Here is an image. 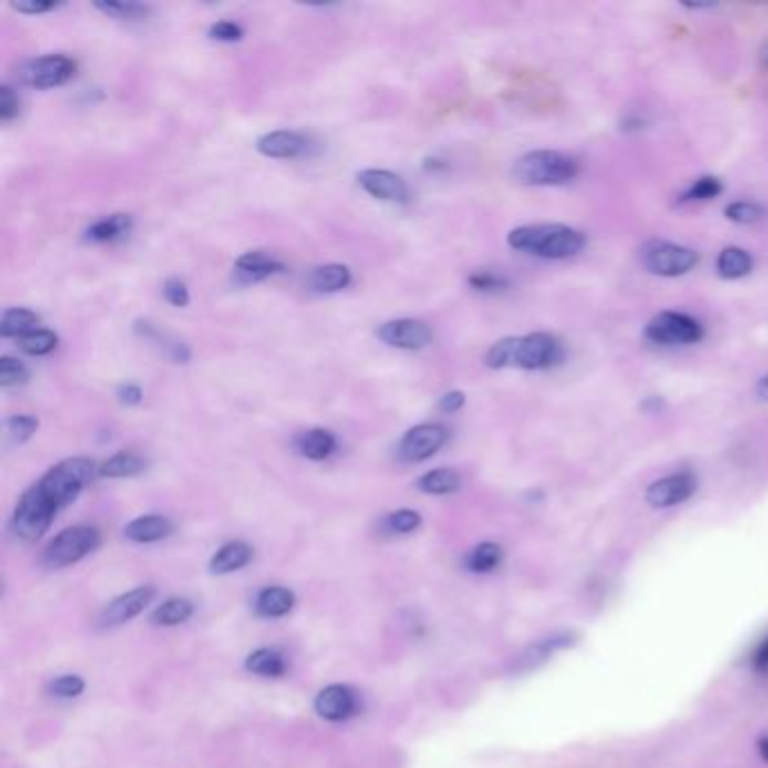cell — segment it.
<instances>
[{
  "label": "cell",
  "mask_w": 768,
  "mask_h": 768,
  "mask_svg": "<svg viewBox=\"0 0 768 768\" xmlns=\"http://www.w3.org/2000/svg\"><path fill=\"white\" fill-rule=\"evenodd\" d=\"M566 361V348L556 336L545 331H534L525 336H507L496 340L484 354V363L492 369H527V372H544V369L559 368Z\"/></svg>",
  "instance_id": "cell-1"
},
{
  "label": "cell",
  "mask_w": 768,
  "mask_h": 768,
  "mask_svg": "<svg viewBox=\"0 0 768 768\" xmlns=\"http://www.w3.org/2000/svg\"><path fill=\"white\" fill-rule=\"evenodd\" d=\"M507 244L518 253L539 259H570L586 248V234L582 230L564 223H532L518 225L507 234Z\"/></svg>",
  "instance_id": "cell-2"
},
{
  "label": "cell",
  "mask_w": 768,
  "mask_h": 768,
  "mask_svg": "<svg viewBox=\"0 0 768 768\" xmlns=\"http://www.w3.org/2000/svg\"><path fill=\"white\" fill-rule=\"evenodd\" d=\"M579 161L555 149H536L518 158L512 167V179L527 187H555L577 179Z\"/></svg>",
  "instance_id": "cell-3"
},
{
  "label": "cell",
  "mask_w": 768,
  "mask_h": 768,
  "mask_svg": "<svg viewBox=\"0 0 768 768\" xmlns=\"http://www.w3.org/2000/svg\"><path fill=\"white\" fill-rule=\"evenodd\" d=\"M95 473H98V469H95L93 460L66 458L43 473V478L36 483V489L57 512H61L84 492V487L93 480Z\"/></svg>",
  "instance_id": "cell-4"
},
{
  "label": "cell",
  "mask_w": 768,
  "mask_h": 768,
  "mask_svg": "<svg viewBox=\"0 0 768 768\" xmlns=\"http://www.w3.org/2000/svg\"><path fill=\"white\" fill-rule=\"evenodd\" d=\"M703 325L683 311H660L645 325V338L660 348H685L701 343Z\"/></svg>",
  "instance_id": "cell-5"
},
{
  "label": "cell",
  "mask_w": 768,
  "mask_h": 768,
  "mask_svg": "<svg viewBox=\"0 0 768 768\" xmlns=\"http://www.w3.org/2000/svg\"><path fill=\"white\" fill-rule=\"evenodd\" d=\"M57 514L59 512L43 498V493L38 492L35 484V487H30L23 493L21 501L14 507L9 530L14 532V536H18V539L23 541H38L50 530Z\"/></svg>",
  "instance_id": "cell-6"
},
{
  "label": "cell",
  "mask_w": 768,
  "mask_h": 768,
  "mask_svg": "<svg viewBox=\"0 0 768 768\" xmlns=\"http://www.w3.org/2000/svg\"><path fill=\"white\" fill-rule=\"evenodd\" d=\"M99 532L90 525H73L68 530L59 532L55 539L47 544L46 552H43V564L47 568H64V566L77 564L84 556H88L90 552L99 548Z\"/></svg>",
  "instance_id": "cell-7"
},
{
  "label": "cell",
  "mask_w": 768,
  "mask_h": 768,
  "mask_svg": "<svg viewBox=\"0 0 768 768\" xmlns=\"http://www.w3.org/2000/svg\"><path fill=\"white\" fill-rule=\"evenodd\" d=\"M642 266L659 277H680L688 275L690 271L699 264L701 255L694 248L680 246L674 242H662L654 239L642 248Z\"/></svg>",
  "instance_id": "cell-8"
},
{
  "label": "cell",
  "mask_w": 768,
  "mask_h": 768,
  "mask_svg": "<svg viewBox=\"0 0 768 768\" xmlns=\"http://www.w3.org/2000/svg\"><path fill=\"white\" fill-rule=\"evenodd\" d=\"M75 70L77 64L70 57L43 55L36 57V59L26 61V64L18 68V79H21V84L30 86V88L47 90L57 88V86H64L66 81L73 79Z\"/></svg>",
  "instance_id": "cell-9"
},
{
  "label": "cell",
  "mask_w": 768,
  "mask_h": 768,
  "mask_svg": "<svg viewBox=\"0 0 768 768\" xmlns=\"http://www.w3.org/2000/svg\"><path fill=\"white\" fill-rule=\"evenodd\" d=\"M449 431L441 424H417L410 431H406L400 441V458L403 462H424L433 458L435 453L446 444Z\"/></svg>",
  "instance_id": "cell-10"
},
{
  "label": "cell",
  "mask_w": 768,
  "mask_h": 768,
  "mask_svg": "<svg viewBox=\"0 0 768 768\" xmlns=\"http://www.w3.org/2000/svg\"><path fill=\"white\" fill-rule=\"evenodd\" d=\"M377 336L379 340H383V343L390 345V348L408 349V352L424 349L426 345H431V340H433L429 325L415 318L388 320V323L379 325Z\"/></svg>",
  "instance_id": "cell-11"
},
{
  "label": "cell",
  "mask_w": 768,
  "mask_h": 768,
  "mask_svg": "<svg viewBox=\"0 0 768 768\" xmlns=\"http://www.w3.org/2000/svg\"><path fill=\"white\" fill-rule=\"evenodd\" d=\"M314 708L318 717H323L325 721L340 723L361 712V701H358V694L349 685H327V688L316 694Z\"/></svg>",
  "instance_id": "cell-12"
},
{
  "label": "cell",
  "mask_w": 768,
  "mask_h": 768,
  "mask_svg": "<svg viewBox=\"0 0 768 768\" xmlns=\"http://www.w3.org/2000/svg\"><path fill=\"white\" fill-rule=\"evenodd\" d=\"M696 492V476L690 472L671 473L656 483H651L645 492V501L656 510H665V507H674L692 498Z\"/></svg>",
  "instance_id": "cell-13"
},
{
  "label": "cell",
  "mask_w": 768,
  "mask_h": 768,
  "mask_svg": "<svg viewBox=\"0 0 768 768\" xmlns=\"http://www.w3.org/2000/svg\"><path fill=\"white\" fill-rule=\"evenodd\" d=\"M153 597H156V588H153V586H138V588L115 597L113 602L104 608L102 616H99V624H102V627H119V624L133 620V618L145 611Z\"/></svg>",
  "instance_id": "cell-14"
},
{
  "label": "cell",
  "mask_w": 768,
  "mask_h": 768,
  "mask_svg": "<svg viewBox=\"0 0 768 768\" xmlns=\"http://www.w3.org/2000/svg\"><path fill=\"white\" fill-rule=\"evenodd\" d=\"M255 149L266 158H275V161H293V158H300L309 151L311 140L300 131L280 129V131H271V133L259 136L255 142Z\"/></svg>",
  "instance_id": "cell-15"
},
{
  "label": "cell",
  "mask_w": 768,
  "mask_h": 768,
  "mask_svg": "<svg viewBox=\"0 0 768 768\" xmlns=\"http://www.w3.org/2000/svg\"><path fill=\"white\" fill-rule=\"evenodd\" d=\"M358 185L368 192L372 199L383 203H403L408 201V185L400 174L388 170H363L357 174Z\"/></svg>",
  "instance_id": "cell-16"
},
{
  "label": "cell",
  "mask_w": 768,
  "mask_h": 768,
  "mask_svg": "<svg viewBox=\"0 0 768 768\" xmlns=\"http://www.w3.org/2000/svg\"><path fill=\"white\" fill-rule=\"evenodd\" d=\"M285 271V262L268 251H248L234 259V277L239 285H257Z\"/></svg>",
  "instance_id": "cell-17"
},
{
  "label": "cell",
  "mask_w": 768,
  "mask_h": 768,
  "mask_svg": "<svg viewBox=\"0 0 768 768\" xmlns=\"http://www.w3.org/2000/svg\"><path fill=\"white\" fill-rule=\"evenodd\" d=\"M174 532V523L161 514H147L138 516L124 525V536L133 544H156V541L167 539Z\"/></svg>",
  "instance_id": "cell-18"
},
{
  "label": "cell",
  "mask_w": 768,
  "mask_h": 768,
  "mask_svg": "<svg viewBox=\"0 0 768 768\" xmlns=\"http://www.w3.org/2000/svg\"><path fill=\"white\" fill-rule=\"evenodd\" d=\"M293 446H296V451L302 458L314 460V462H323V460H327L336 453L338 440H336V435L327 429H309L296 435Z\"/></svg>",
  "instance_id": "cell-19"
},
{
  "label": "cell",
  "mask_w": 768,
  "mask_h": 768,
  "mask_svg": "<svg viewBox=\"0 0 768 768\" xmlns=\"http://www.w3.org/2000/svg\"><path fill=\"white\" fill-rule=\"evenodd\" d=\"M253 548L244 541H230V544L221 545L210 559V573L213 575H230L242 570L244 566L251 564Z\"/></svg>",
  "instance_id": "cell-20"
},
{
  "label": "cell",
  "mask_w": 768,
  "mask_h": 768,
  "mask_svg": "<svg viewBox=\"0 0 768 768\" xmlns=\"http://www.w3.org/2000/svg\"><path fill=\"white\" fill-rule=\"evenodd\" d=\"M133 228L131 214H109V217H102L86 228V239L95 244H110L118 242V239L127 237Z\"/></svg>",
  "instance_id": "cell-21"
},
{
  "label": "cell",
  "mask_w": 768,
  "mask_h": 768,
  "mask_svg": "<svg viewBox=\"0 0 768 768\" xmlns=\"http://www.w3.org/2000/svg\"><path fill=\"white\" fill-rule=\"evenodd\" d=\"M296 607V595L285 586H268L259 590L255 608L262 618H285Z\"/></svg>",
  "instance_id": "cell-22"
},
{
  "label": "cell",
  "mask_w": 768,
  "mask_h": 768,
  "mask_svg": "<svg viewBox=\"0 0 768 768\" xmlns=\"http://www.w3.org/2000/svg\"><path fill=\"white\" fill-rule=\"evenodd\" d=\"M352 285V271L345 264H323L309 275V286L318 293H338Z\"/></svg>",
  "instance_id": "cell-23"
},
{
  "label": "cell",
  "mask_w": 768,
  "mask_h": 768,
  "mask_svg": "<svg viewBox=\"0 0 768 768\" xmlns=\"http://www.w3.org/2000/svg\"><path fill=\"white\" fill-rule=\"evenodd\" d=\"M714 266H717V275L721 280H743V277L751 275L755 264H752L751 253L743 251V248L726 246L717 255Z\"/></svg>",
  "instance_id": "cell-24"
},
{
  "label": "cell",
  "mask_w": 768,
  "mask_h": 768,
  "mask_svg": "<svg viewBox=\"0 0 768 768\" xmlns=\"http://www.w3.org/2000/svg\"><path fill=\"white\" fill-rule=\"evenodd\" d=\"M147 460L140 458L138 453H131V451H119V453L110 455L109 460H104L98 469V476L102 478H133L145 473Z\"/></svg>",
  "instance_id": "cell-25"
},
{
  "label": "cell",
  "mask_w": 768,
  "mask_h": 768,
  "mask_svg": "<svg viewBox=\"0 0 768 768\" xmlns=\"http://www.w3.org/2000/svg\"><path fill=\"white\" fill-rule=\"evenodd\" d=\"M38 314L32 309H26V306H12V309L3 311V318H0V336L3 338H23L30 331L38 329Z\"/></svg>",
  "instance_id": "cell-26"
},
{
  "label": "cell",
  "mask_w": 768,
  "mask_h": 768,
  "mask_svg": "<svg viewBox=\"0 0 768 768\" xmlns=\"http://www.w3.org/2000/svg\"><path fill=\"white\" fill-rule=\"evenodd\" d=\"M462 487V478L455 469H433V472H426L424 476L417 480V489L424 493H431V496H449V493H455Z\"/></svg>",
  "instance_id": "cell-27"
},
{
  "label": "cell",
  "mask_w": 768,
  "mask_h": 768,
  "mask_svg": "<svg viewBox=\"0 0 768 768\" xmlns=\"http://www.w3.org/2000/svg\"><path fill=\"white\" fill-rule=\"evenodd\" d=\"M246 669L264 679H280L286 674V659L277 649L262 647L246 659Z\"/></svg>",
  "instance_id": "cell-28"
},
{
  "label": "cell",
  "mask_w": 768,
  "mask_h": 768,
  "mask_svg": "<svg viewBox=\"0 0 768 768\" xmlns=\"http://www.w3.org/2000/svg\"><path fill=\"white\" fill-rule=\"evenodd\" d=\"M192 613H194V604L190 599L171 597L151 613V624H156V627H179V624L190 620Z\"/></svg>",
  "instance_id": "cell-29"
},
{
  "label": "cell",
  "mask_w": 768,
  "mask_h": 768,
  "mask_svg": "<svg viewBox=\"0 0 768 768\" xmlns=\"http://www.w3.org/2000/svg\"><path fill=\"white\" fill-rule=\"evenodd\" d=\"M503 556H505V552H503L501 545L492 544V541H484V544H478L476 548L469 552L467 559H464V566H467L472 573H493V570L503 564Z\"/></svg>",
  "instance_id": "cell-30"
},
{
  "label": "cell",
  "mask_w": 768,
  "mask_h": 768,
  "mask_svg": "<svg viewBox=\"0 0 768 768\" xmlns=\"http://www.w3.org/2000/svg\"><path fill=\"white\" fill-rule=\"evenodd\" d=\"M95 9L102 12L104 16L113 18V21L122 23H140L147 21L151 7L142 3H118V0H109V3H95Z\"/></svg>",
  "instance_id": "cell-31"
},
{
  "label": "cell",
  "mask_w": 768,
  "mask_h": 768,
  "mask_svg": "<svg viewBox=\"0 0 768 768\" xmlns=\"http://www.w3.org/2000/svg\"><path fill=\"white\" fill-rule=\"evenodd\" d=\"M57 345H59V336L50 329H35L27 336L18 338V348L23 349L30 357H46V354L55 352Z\"/></svg>",
  "instance_id": "cell-32"
},
{
  "label": "cell",
  "mask_w": 768,
  "mask_h": 768,
  "mask_svg": "<svg viewBox=\"0 0 768 768\" xmlns=\"http://www.w3.org/2000/svg\"><path fill=\"white\" fill-rule=\"evenodd\" d=\"M723 192V183L717 179V176H701L696 179L688 190L680 194L679 203H701V201L717 199Z\"/></svg>",
  "instance_id": "cell-33"
},
{
  "label": "cell",
  "mask_w": 768,
  "mask_h": 768,
  "mask_svg": "<svg viewBox=\"0 0 768 768\" xmlns=\"http://www.w3.org/2000/svg\"><path fill=\"white\" fill-rule=\"evenodd\" d=\"M766 217V210L755 201H734L726 208V219L739 225H752Z\"/></svg>",
  "instance_id": "cell-34"
},
{
  "label": "cell",
  "mask_w": 768,
  "mask_h": 768,
  "mask_svg": "<svg viewBox=\"0 0 768 768\" xmlns=\"http://www.w3.org/2000/svg\"><path fill=\"white\" fill-rule=\"evenodd\" d=\"M383 525H386V530L392 532V534H410V532H415L417 527L421 525V516L420 512L415 510H397L388 514Z\"/></svg>",
  "instance_id": "cell-35"
},
{
  "label": "cell",
  "mask_w": 768,
  "mask_h": 768,
  "mask_svg": "<svg viewBox=\"0 0 768 768\" xmlns=\"http://www.w3.org/2000/svg\"><path fill=\"white\" fill-rule=\"evenodd\" d=\"M5 429H7L9 440H12L14 444H23V441L30 440L38 431V420L32 415H14L9 417Z\"/></svg>",
  "instance_id": "cell-36"
},
{
  "label": "cell",
  "mask_w": 768,
  "mask_h": 768,
  "mask_svg": "<svg viewBox=\"0 0 768 768\" xmlns=\"http://www.w3.org/2000/svg\"><path fill=\"white\" fill-rule=\"evenodd\" d=\"M30 379V369H27L26 363L16 361L12 357L0 358V386L3 388H14L21 386Z\"/></svg>",
  "instance_id": "cell-37"
},
{
  "label": "cell",
  "mask_w": 768,
  "mask_h": 768,
  "mask_svg": "<svg viewBox=\"0 0 768 768\" xmlns=\"http://www.w3.org/2000/svg\"><path fill=\"white\" fill-rule=\"evenodd\" d=\"M86 683L81 676L77 674H64V676H57L55 680H50V685H47V692L52 696H57V699H77L81 692H84Z\"/></svg>",
  "instance_id": "cell-38"
},
{
  "label": "cell",
  "mask_w": 768,
  "mask_h": 768,
  "mask_svg": "<svg viewBox=\"0 0 768 768\" xmlns=\"http://www.w3.org/2000/svg\"><path fill=\"white\" fill-rule=\"evenodd\" d=\"M469 285H472L476 291H484V293L507 289L505 277L492 271H476L473 275H469Z\"/></svg>",
  "instance_id": "cell-39"
},
{
  "label": "cell",
  "mask_w": 768,
  "mask_h": 768,
  "mask_svg": "<svg viewBox=\"0 0 768 768\" xmlns=\"http://www.w3.org/2000/svg\"><path fill=\"white\" fill-rule=\"evenodd\" d=\"M208 36L213 38V41H221V43H237L244 38V27L233 21H219V23H214V26H210Z\"/></svg>",
  "instance_id": "cell-40"
},
{
  "label": "cell",
  "mask_w": 768,
  "mask_h": 768,
  "mask_svg": "<svg viewBox=\"0 0 768 768\" xmlns=\"http://www.w3.org/2000/svg\"><path fill=\"white\" fill-rule=\"evenodd\" d=\"M162 296H165V300L170 302L171 306L190 305V289H187L185 282L179 280V277H170V280H165V285H162Z\"/></svg>",
  "instance_id": "cell-41"
},
{
  "label": "cell",
  "mask_w": 768,
  "mask_h": 768,
  "mask_svg": "<svg viewBox=\"0 0 768 768\" xmlns=\"http://www.w3.org/2000/svg\"><path fill=\"white\" fill-rule=\"evenodd\" d=\"M61 3H55V0H14L9 7L18 14H27V16H36V14L52 12V9L59 7Z\"/></svg>",
  "instance_id": "cell-42"
},
{
  "label": "cell",
  "mask_w": 768,
  "mask_h": 768,
  "mask_svg": "<svg viewBox=\"0 0 768 768\" xmlns=\"http://www.w3.org/2000/svg\"><path fill=\"white\" fill-rule=\"evenodd\" d=\"M18 109H21L18 95L14 93L12 86H3V88H0V119H3V122H12L18 115Z\"/></svg>",
  "instance_id": "cell-43"
},
{
  "label": "cell",
  "mask_w": 768,
  "mask_h": 768,
  "mask_svg": "<svg viewBox=\"0 0 768 768\" xmlns=\"http://www.w3.org/2000/svg\"><path fill=\"white\" fill-rule=\"evenodd\" d=\"M464 403H467V397H464L462 390H451L446 392L444 397H440L438 408L441 412H446V415H453V412L462 410Z\"/></svg>",
  "instance_id": "cell-44"
},
{
  "label": "cell",
  "mask_w": 768,
  "mask_h": 768,
  "mask_svg": "<svg viewBox=\"0 0 768 768\" xmlns=\"http://www.w3.org/2000/svg\"><path fill=\"white\" fill-rule=\"evenodd\" d=\"M142 397H145V392L136 383H122L118 388V400L124 406H138V403H142Z\"/></svg>",
  "instance_id": "cell-45"
},
{
  "label": "cell",
  "mask_w": 768,
  "mask_h": 768,
  "mask_svg": "<svg viewBox=\"0 0 768 768\" xmlns=\"http://www.w3.org/2000/svg\"><path fill=\"white\" fill-rule=\"evenodd\" d=\"M751 665L755 674L768 676V638H764V640L755 647V651H752L751 656Z\"/></svg>",
  "instance_id": "cell-46"
},
{
  "label": "cell",
  "mask_w": 768,
  "mask_h": 768,
  "mask_svg": "<svg viewBox=\"0 0 768 768\" xmlns=\"http://www.w3.org/2000/svg\"><path fill=\"white\" fill-rule=\"evenodd\" d=\"M755 392L762 401H768V374H766V377H762L760 381H757Z\"/></svg>",
  "instance_id": "cell-47"
},
{
  "label": "cell",
  "mask_w": 768,
  "mask_h": 768,
  "mask_svg": "<svg viewBox=\"0 0 768 768\" xmlns=\"http://www.w3.org/2000/svg\"><path fill=\"white\" fill-rule=\"evenodd\" d=\"M757 751H760L762 760L768 762V734H766V737L760 739V743H757Z\"/></svg>",
  "instance_id": "cell-48"
},
{
  "label": "cell",
  "mask_w": 768,
  "mask_h": 768,
  "mask_svg": "<svg viewBox=\"0 0 768 768\" xmlns=\"http://www.w3.org/2000/svg\"><path fill=\"white\" fill-rule=\"evenodd\" d=\"M762 64H764L766 68H768V43H766L764 47H762Z\"/></svg>",
  "instance_id": "cell-49"
}]
</instances>
